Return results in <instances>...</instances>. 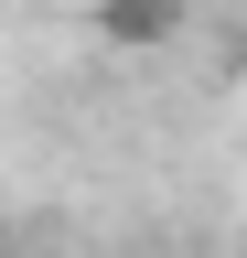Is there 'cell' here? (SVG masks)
Here are the masks:
<instances>
[{
	"label": "cell",
	"mask_w": 247,
	"mask_h": 258,
	"mask_svg": "<svg viewBox=\"0 0 247 258\" xmlns=\"http://www.w3.org/2000/svg\"><path fill=\"white\" fill-rule=\"evenodd\" d=\"M108 32H129V43H161V32H172V11H161V0H108Z\"/></svg>",
	"instance_id": "obj_1"
}]
</instances>
